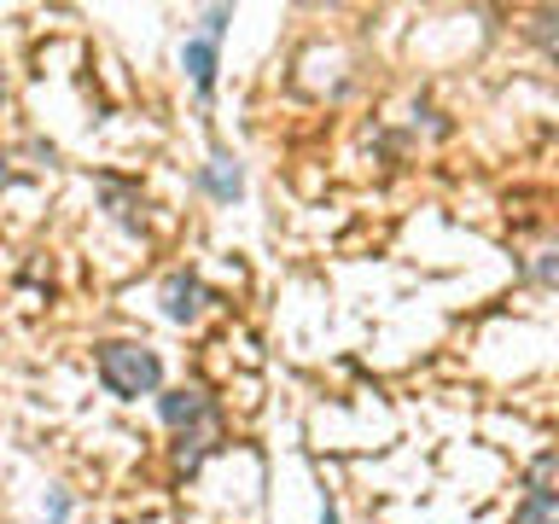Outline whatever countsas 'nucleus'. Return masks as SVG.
<instances>
[{
    "mask_svg": "<svg viewBox=\"0 0 559 524\" xmlns=\"http://www.w3.org/2000/svg\"><path fill=\"white\" fill-rule=\"evenodd\" d=\"M227 17H234V12H227V7H210V12H204V41H222Z\"/></svg>",
    "mask_w": 559,
    "mask_h": 524,
    "instance_id": "9d476101",
    "label": "nucleus"
},
{
    "mask_svg": "<svg viewBox=\"0 0 559 524\" xmlns=\"http://www.w3.org/2000/svg\"><path fill=\"white\" fill-rule=\"evenodd\" d=\"M321 524H338V507H332V496L321 501Z\"/></svg>",
    "mask_w": 559,
    "mask_h": 524,
    "instance_id": "f8f14e48",
    "label": "nucleus"
},
{
    "mask_svg": "<svg viewBox=\"0 0 559 524\" xmlns=\"http://www.w3.org/2000/svg\"><path fill=\"white\" fill-rule=\"evenodd\" d=\"M99 384L122 402H140L164 384V361H157V349L134 344V338H111V344H99Z\"/></svg>",
    "mask_w": 559,
    "mask_h": 524,
    "instance_id": "f257e3e1",
    "label": "nucleus"
},
{
    "mask_svg": "<svg viewBox=\"0 0 559 524\" xmlns=\"http://www.w3.org/2000/svg\"><path fill=\"white\" fill-rule=\"evenodd\" d=\"M0 99H7V70H0Z\"/></svg>",
    "mask_w": 559,
    "mask_h": 524,
    "instance_id": "ddd939ff",
    "label": "nucleus"
},
{
    "mask_svg": "<svg viewBox=\"0 0 559 524\" xmlns=\"http://www.w3.org/2000/svg\"><path fill=\"white\" fill-rule=\"evenodd\" d=\"M210 454H216V426H204V431H181L175 437V466L181 472H199Z\"/></svg>",
    "mask_w": 559,
    "mask_h": 524,
    "instance_id": "6e6552de",
    "label": "nucleus"
},
{
    "mask_svg": "<svg viewBox=\"0 0 559 524\" xmlns=\"http://www.w3.org/2000/svg\"><path fill=\"white\" fill-rule=\"evenodd\" d=\"M536 279H542V286H554V251H536Z\"/></svg>",
    "mask_w": 559,
    "mask_h": 524,
    "instance_id": "9b49d317",
    "label": "nucleus"
},
{
    "mask_svg": "<svg viewBox=\"0 0 559 524\" xmlns=\"http://www.w3.org/2000/svg\"><path fill=\"white\" fill-rule=\"evenodd\" d=\"M99 204L111 210V222H117V227H129V234H140V227H146V204H140L129 187H117V181H99Z\"/></svg>",
    "mask_w": 559,
    "mask_h": 524,
    "instance_id": "0eeeda50",
    "label": "nucleus"
},
{
    "mask_svg": "<svg viewBox=\"0 0 559 524\" xmlns=\"http://www.w3.org/2000/svg\"><path fill=\"white\" fill-rule=\"evenodd\" d=\"M204 309H210V286H204L199 274H169L164 279V314H169L175 326H192Z\"/></svg>",
    "mask_w": 559,
    "mask_h": 524,
    "instance_id": "20e7f679",
    "label": "nucleus"
},
{
    "mask_svg": "<svg viewBox=\"0 0 559 524\" xmlns=\"http://www.w3.org/2000/svg\"><path fill=\"white\" fill-rule=\"evenodd\" d=\"M157 414H164V426L175 437L216 426V408H210V396L199 391V384H175V391H164V396H157Z\"/></svg>",
    "mask_w": 559,
    "mask_h": 524,
    "instance_id": "f03ea898",
    "label": "nucleus"
},
{
    "mask_svg": "<svg viewBox=\"0 0 559 524\" xmlns=\"http://www.w3.org/2000/svg\"><path fill=\"white\" fill-rule=\"evenodd\" d=\"M199 187H204L216 204H234L239 192H245V169H239V157H234V152H210V164L199 169Z\"/></svg>",
    "mask_w": 559,
    "mask_h": 524,
    "instance_id": "39448f33",
    "label": "nucleus"
},
{
    "mask_svg": "<svg viewBox=\"0 0 559 524\" xmlns=\"http://www.w3.org/2000/svg\"><path fill=\"white\" fill-rule=\"evenodd\" d=\"M216 64H222V52H216V41H204V35H192V41L181 47V70H187V82H192L199 99L216 94Z\"/></svg>",
    "mask_w": 559,
    "mask_h": 524,
    "instance_id": "423d86ee",
    "label": "nucleus"
},
{
    "mask_svg": "<svg viewBox=\"0 0 559 524\" xmlns=\"http://www.w3.org/2000/svg\"><path fill=\"white\" fill-rule=\"evenodd\" d=\"M41 519L47 524H64L70 519V489H47V496H41Z\"/></svg>",
    "mask_w": 559,
    "mask_h": 524,
    "instance_id": "1a4fd4ad",
    "label": "nucleus"
},
{
    "mask_svg": "<svg viewBox=\"0 0 559 524\" xmlns=\"http://www.w3.org/2000/svg\"><path fill=\"white\" fill-rule=\"evenodd\" d=\"M513 524H559L554 519V449H542L524 478V501L513 507Z\"/></svg>",
    "mask_w": 559,
    "mask_h": 524,
    "instance_id": "7ed1b4c3",
    "label": "nucleus"
}]
</instances>
